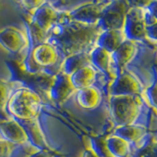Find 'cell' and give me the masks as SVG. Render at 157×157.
I'll use <instances>...</instances> for the list:
<instances>
[{"mask_svg": "<svg viewBox=\"0 0 157 157\" xmlns=\"http://www.w3.org/2000/svg\"><path fill=\"white\" fill-rule=\"evenodd\" d=\"M24 68L28 73L33 74H33L39 73L40 71H43V69L41 67H39L37 64H36V62L33 60V58L29 53V55H27L26 59H25V61H24Z\"/></svg>", "mask_w": 157, "mask_h": 157, "instance_id": "d4e9b609", "label": "cell"}, {"mask_svg": "<svg viewBox=\"0 0 157 157\" xmlns=\"http://www.w3.org/2000/svg\"><path fill=\"white\" fill-rule=\"evenodd\" d=\"M91 149L97 157H113L106 145L105 137H94L91 140Z\"/></svg>", "mask_w": 157, "mask_h": 157, "instance_id": "44dd1931", "label": "cell"}, {"mask_svg": "<svg viewBox=\"0 0 157 157\" xmlns=\"http://www.w3.org/2000/svg\"><path fill=\"white\" fill-rule=\"evenodd\" d=\"M146 24L144 22V11L141 7H130L127 12L123 33L125 37L131 41H140L145 39Z\"/></svg>", "mask_w": 157, "mask_h": 157, "instance_id": "277c9868", "label": "cell"}, {"mask_svg": "<svg viewBox=\"0 0 157 157\" xmlns=\"http://www.w3.org/2000/svg\"><path fill=\"white\" fill-rule=\"evenodd\" d=\"M90 65L95 69H98L99 71L103 72L106 76L112 77L111 72V53L107 52L104 49L95 46L90 53Z\"/></svg>", "mask_w": 157, "mask_h": 157, "instance_id": "2e32d148", "label": "cell"}, {"mask_svg": "<svg viewBox=\"0 0 157 157\" xmlns=\"http://www.w3.org/2000/svg\"><path fill=\"white\" fill-rule=\"evenodd\" d=\"M44 2L45 1H23L21 2V4L27 10H29V11L33 12V11H36L38 7H40Z\"/></svg>", "mask_w": 157, "mask_h": 157, "instance_id": "83f0119b", "label": "cell"}, {"mask_svg": "<svg viewBox=\"0 0 157 157\" xmlns=\"http://www.w3.org/2000/svg\"><path fill=\"white\" fill-rule=\"evenodd\" d=\"M29 54L36 64L42 69L54 65L58 60V53L55 46L46 41L34 46Z\"/></svg>", "mask_w": 157, "mask_h": 157, "instance_id": "8fae6325", "label": "cell"}, {"mask_svg": "<svg viewBox=\"0 0 157 157\" xmlns=\"http://www.w3.org/2000/svg\"><path fill=\"white\" fill-rule=\"evenodd\" d=\"M58 18L59 14L57 10L54 9L48 2H44L40 7L33 12L31 22L42 33H48L55 26Z\"/></svg>", "mask_w": 157, "mask_h": 157, "instance_id": "52a82bcc", "label": "cell"}, {"mask_svg": "<svg viewBox=\"0 0 157 157\" xmlns=\"http://www.w3.org/2000/svg\"><path fill=\"white\" fill-rule=\"evenodd\" d=\"M129 3L122 0L108 2L102 9L100 18L97 22V28L101 32L123 29L127 12L129 11Z\"/></svg>", "mask_w": 157, "mask_h": 157, "instance_id": "3957f363", "label": "cell"}, {"mask_svg": "<svg viewBox=\"0 0 157 157\" xmlns=\"http://www.w3.org/2000/svg\"><path fill=\"white\" fill-rule=\"evenodd\" d=\"M14 148L15 144H10L4 140H0V157H9Z\"/></svg>", "mask_w": 157, "mask_h": 157, "instance_id": "484cf974", "label": "cell"}, {"mask_svg": "<svg viewBox=\"0 0 157 157\" xmlns=\"http://www.w3.org/2000/svg\"><path fill=\"white\" fill-rule=\"evenodd\" d=\"M126 39L123 29L101 32L95 40L96 46L104 49L107 52L113 53Z\"/></svg>", "mask_w": 157, "mask_h": 157, "instance_id": "4fadbf2b", "label": "cell"}, {"mask_svg": "<svg viewBox=\"0 0 157 157\" xmlns=\"http://www.w3.org/2000/svg\"><path fill=\"white\" fill-rule=\"evenodd\" d=\"M107 148L113 157H127L130 153V144L121 137L111 135L105 137Z\"/></svg>", "mask_w": 157, "mask_h": 157, "instance_id": "ffe728a7", "label": "cell"}, {"mask_svg": "<svg viewBox=\"0 0 157 157\" xmlns=\"http://www.w3.org/2000/svg\"><path fill=\"white\" fill-rule=\"evenodd\" d=\"M146 128L144 126L130 124L116 127L114 135L131 144V142H135L141 140L146 135Z\"/></svg>", "mask_w": 157, "mask_h": 157, "instance_id": "d6986e66", "label": "cell"}, {"mask_svg": "<svg viewBox=\"0 0 157 157\" xmlns=\"http://www.w3.org/2000/svg\"><path fill=\"white\" fill-rule=\"evenodd\" d=\"M76 100L78 104L85 109H94L100 104L101 94L96 87L90 86L77 90Z\"/></svg>", "mask_w": 157, "mask_h": 157, "instance_id": "ac0fdd59", "label": "cell"}, {"mask_svg": "<svg viewBox=\"0 0 157 157\" xmlns=\"http://www.w3.org/2000/svg\"><path fill=\"white\" fill-rule=\"evenodd\" d=\"M156 26L157 24L146 26L145 29V38H148L152 42H155L156 40Z\"/></svg>", "mask_w": 157, "mask_h": 157, "instance_id": "4316f807", "label": "cell"}, {"mask_svg": "<svg viewBox=\"0 0 157 157\" xmlns=\"http://www.w3.org/2000/svg\"><path fill=\"white\" fill-rule=\"evenodd\" d=\"M90 65V54L86 52H78L71 55H68L62 63V73L67 76L77 72L80 69Z\"/></svg>", "mask_w": 157, "mask_h": 157, "instance_id": "e0dca14e", "label": "cell"}, {"mask_svg": "<svg viewBox=\"0 0 157 157\" xmlns=\"http://www.w3.org/2000/svg\"><path fill=\"white\" fill-rule=\"evenodd\" d=\"M141 100L147 103V105L151 107L152 109H156V82H154L152 85L145 88L141 91Z\"/></svg>", "mask_w": 157, "mask_h": 157, "instance_id": "603a6c76", "label": "cell"}, {"mask_svg": "<svg viewBox=\"0 0 157 157\" xmlns=\"http://www.w3.org/2000/svg\"><path fill=\"white\" fill-rule=\"evenodd\" d=\"M108 2H88L82 3L68 13L72 22L86 26H96L100 18L102 9Z\"/></svg>", "mask_w": 157, "mask_h": 157, "instance_id": "8992f818", "label": "cell"}, {"mask_svg": "<svg viewBox=\"0 0 157 157\" xmlns=\"http://www.w3.org/2000/svg\"><path fill=\"white\" fill-rule=\"evenodd\" d=\"M40 105L41 100L37 93L29 88L23 87L11 94L6 108L13 117L27 121L37 117Z\"/></svg>", "mask_w": 157, "mask_h": 157, "instance_id": "6da1fadb", "label": "cell"}, {"mask_svg": "<svg viewBox=\"0 0 157 157\" xmlns=\"http://www.w3.org/2000/svg\"><path fill=\"white\" fill-rule=\"evenodd\" d=\"M156 141L154 139H151L144 145L136 149L132 157H156Z\"/></svg>", "mask_w": 157, "mask_h": 157, "instance_id": "7402d4cb", "label": "cell"}, {"mask_svg": "<svg viewBox=\"0 0 157 157\" xmlns=\"http://www.w3.org/2000/svg\"><path fill=\"white\" fill-rule=\"evenodd\" d=\"M137 52L136 42L125 39L116 50L111 53L112 62L116 65L118 73L125 70L126 66L135 58Z\"/></svg>", "mask_w": 157, "mask_h": 157, "instance_id": "7c38bea8", "label": "cell"}, {"mask_svg": "<svg viewBox=\"0 0 157 157\" xmlns=\"http://www.w3.org/2000/svg\"><path fill=\"white\" fill-rule=\"evenodd\" d=\"M141 91L140 81L127 70L118 73L109 87L110 96H135L140 95Z\"/></svg>", "mask_w": 157, "mask_h": 157, "instance_id": "5b68a950", "label": "cell"}, {"mask_svg": "<svg viewBox=\"0 0 157 157\" xmlns=\"http://www.w3.org/2000/svg\"><path fill=\"white\" fill-rule=\"evenodd\" d=\"M76 90L70 81V77L64 73H59L49 88V96L55 102H64L70 97Z\"/></svg>", "mask_w": 157, "mask_h": 157, "instance_id": "9c48e42d", "label": "cell"}, {"mask_svg": "<svg viewBox=\"0 0 157 157\" xmlns=\"http://www.w3.org/2000/svg\"><path fill=\"white\" fill-rule=\"evenodd\" d=\"M0 44L11 53H18L27 45V39L21 29L8 27L0 31Z\"/></svg>", "mask_w": 157, "mask_h": 157, "instance_id": "ba28073f", "label": "cell"}, {"mask_svg": "<svg viewBox=\"0 0 157 157\" xmlns=\"http://www.w3.org/2000/svg\"><path fill=\"white\" fill-rule=\"evenodd\" d=\"M10 96H11V86L6 82L0 81V113L6 109Z\"/></svg>", "mask_w": 157, "mask_h": 157, "instance_id": "cb8c5ba5", "label": "cell"}, {"mask_svg": "<svg viewBox=\"0 0 157 157\" xmlns=\"http://www.w3.org/2000/svg\"><path fill=\"white\" fill-rule=\"evenodd\" d=\"M21 126L26 132L29 141H31L39 150H47V142L40 127H39L37 118L23 121V124H21Z\"/></svg>", "mask_w": 157, "mask_h": 157, "instance_id": "5bb4252c", "label": "cell"}, {"mask_svg": "<svg viewBox=\"0 0 157 157\" xmlns=\"http://www.w3.org/2000/svg\"><path fill=\"white\" fill-rule=\"evenodd\" d=\"M29 157H54V156L47 150H38L31 154Z\"/></svg>", "mask_w": 157, "mask_h": 157, "instance_id": "f1b7e54d", "label": "cell"}, {"mask_svg": "<svg viewBox=\"0 0 157 157\" xmlns=\"http://www.w3.org/2000/svg\"><path fill=\"white\" fill-rule=\"evenodd\" d=\"M142 100L139 95L110 96L109 110L117 127L134 124L139 117Z\"/></svg>", "mask_w": 157, "mask_h": 157, "instance_id": "7a4b0ae2", "label": "cell"}, {"mask_svg": "<svg viewBox=\"0 0 157 157\" xmlns=\"http://www.w3.org/2000/svg\"><path fill=\"white\" fill-rule=\"evenodd\" d=\"M0 135L6 140L13 144H23L28 142V136L21 124L15 119H10L0 123Z\"/></svg>", "mask_w": 157, "mask_h": 157, "instance_id": "30bf717a", "label": "cell"}, {"mask_svg": "<svg viewBox=\"0 0 157 157\" xmlns=\"http://www.w3.org/2000/svg\"><path fill=\"white\" fill-rule=\"evenodd\" d=\"M70 77V81L76 90L92 86V83L95 81L96 70L91 65L86 66L78 70Z\"/></svg>", "mask_w": 157, "mask_h": 157, "instance_id": "9a60e30c", "label": "cell"}, {"mask_svg": "<svg viewBox=\"0 0 157 157\" xmlns=\"http://www.w3.org/2000/svg\"><path fill=\"white\" fill-rule=\"evenodd\" d=\"M82 157H97V156H96V154L94 153V152L92 151L91 148H87V149H86L85 151H83Z\"/></svg>", "mask_w": 157, "mask_h": 157, "instance_id": "f546056e", "label": "cell"}]
</instances>
